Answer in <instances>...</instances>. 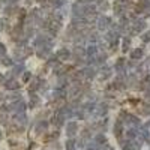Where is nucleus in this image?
<instances>
[]
</instances>
